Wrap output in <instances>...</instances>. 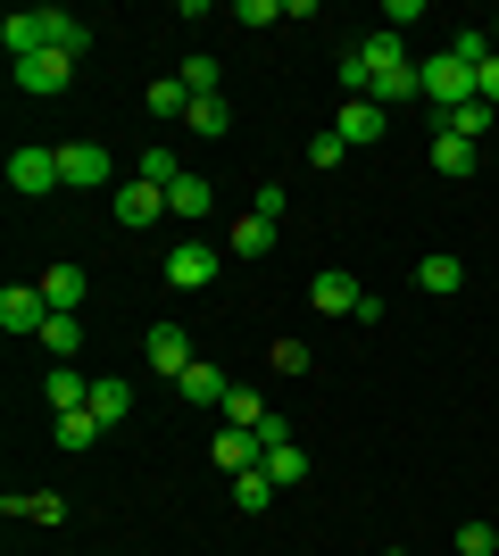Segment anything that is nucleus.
Returning a JSON list of instances; mask_svg holds the SVG:
<instances>
[{"instance_id":"1","label":"nucleus","mask_w":499,"mask_h":556,"mask_svg":"<svg viewBox=\"0 0 499 556\" xmlns=\"http://www.w3.org/2000/svg\"><path fill=\"white\" fill-rule=\"evenodd\" d=\"M416 92H425L433 109L450 116V109H466V100H475V75L458 67L450 50H433V59H416Z\"/></svg>"},{"instance_id":"2","label":"nucleus","mask_w":499,"mask_h":556,"mask_svg":"<svg viewBox=\"0 0 499 556\" xmlns=\"http://www.w3.org/2000/svg\"><path fill=\"white\" fill-rule=\"evenodd\" d=\"M9 191H17V200L67 191V184H59V150H34V141H17V150H9Z\"/></svg>"},{"instance_id":"3","label":"nucleus","mask_w":499,"mask_h":556,"mask_svg":"<svg viewBox=\"0 0 499 556\" xmlns=\"http://www.w3.org/2000/svg\"><path fill=\"white\" fill-rule=\"evenodd\" d=\"M75 67H84V59H67V50H34V59H17V92L59 100V92L75 84Z\"/></svg>"},{"instance_id":"4","label":"nucleus","mask_w":499,"mask_h":556,"mask_svg":"<svg viewBox=\"0 0 499 556\" xmlns=\"http://www.w3.org/2000/svg\"><path fill=\"white\" fill-rule=\"evenodd\" d=\"M109 175H117V159H109L100 141H59V184L67 191H100Z\"/></svg>"},{"instance_id":"5","label":"nucleus","mask_w":499,"mask_h":556,"mask_svg":"<svg viewBox=\"0 0 499 556\" xmlns=\"http://www.w3.org/2000/svg\"><path fill=\"white\" fill-rule=\"evenodd\" d=\"M42 325H50V300H42V282H9V291H0V332L34 341Z\"/></svg>"},{"instance_id":"6","label":"nucleus","mask_w":499,"mask_h":556,"mask_svg":"<svg viewBox=\"0 0 499 556\" xmlns=\"http://www.w3.org/2000/svg\"><path fill=\"white\" fill-rule=\"evenodd\" d=\"M50 34H59V9H17V17L0 25V50H9V67H17V59H34V50H50Z\"/></svg>"},{"instance_id":"7","label":"nucleus","mask_w":499,"mask_h":556,"mask_svg":"<svg viewBox=\"0 0 499 556\" xmlns=\"http://www.w3.org/2000/svg\"><path fill=\"white\" fill-rule=\"evenodd\" d=\"M166 282H175V291H209L216 282V250L209 241H175V250H166Z\"/></svg>"},{"instance_id":"8","label":"nucleus","mask_w":499,"mask_h":556,"mask_svg":"<svg viewBox=\"0 0 499 556\" xmlns=\"http://www.w3.org/2000/svg\"><path fill=\"white\" fill-rule=\"evenodd\" d=\"M142 357H150V374H175V382H184V374L200 366V357H191V341H184V325H150Z\"/></svg>"},{"instance_id":"9","label":"nucleus","mask_w":499,"mask_h":556,"mask_svg":"<svg viewBox=\"0 0 499 556\" xmlns=\"http://www.w3.org/2000/svg\"><path fill=\"white\" fill-rule=\"evenodd\" d=\"M109 208H117V225H159V216H175V208H166V191L142 184V175H134V184H117V200H109Z\"/></svg>"},{"instance_id":"10","label":"nucleus","mask_w":499,"mask_h":556,"mask_svg":"<svg viewBox=\"0 0 499 556\" xmlns=\"http://www.w3.org/2000/svg\"><path fill=\"white\" fill-rule=\"evenodd\" d=\"M383 125H391V116H383L375 100H341V116H333V134L350 141V150H366V141H383Z\"/></svg>"},{"instance_id":"11","label":"nucleus","mask_w":499,"mask_h":556,"mask_svg":"<svg viewBox=\"0 0 499 556\" xmlns=\"http://www.w3.org/2000/svg\"><path fill=\"white\" fill-rule=\"evenodd\" d=\"M42 399H50V416H67V407H92V374L50 366V374H42Z\"/></svg>"},{"instance_id":"12","label":"nucleus","mask_w":499,"mask_h":556,"mask_svg":"<svg viewBox=\"0 0 499 556\" xmlns=\"http://www.w3.org/2000/svg\"><path fill=\"white\" fill-rule=\"evenodd\" d=\"M358 300H366V291H358L350 275H316L309 282V307H316V316H358Z\"/></svg>"},{"instance_id":"13","label":"nucleus","mask_w":499,"mask_h":556,"mask_svg":"<svg viewBox=\"0 0 499 556\" xmlns=\"http://www.w3.org/2000/svg\"><path fill=\"white\" fill-rule=\"evenodd\" d=\"M358 50H366V67H375V84H383L391 67H416V59H408V34H391V25H375V34H366Z\"/></svg>"},{"instance_id":"14","label":"nucleus","mask_w":499,"mask_h":556,"mask_svg":"<svg viewBox=\"0 0 499 556\" xmlns=\"http://www.w3.org/2000/svg\"><path fill=\"white\" fill-rule=\"evenodd\" d=\"M92 416L100 424H125V416H134V382H125V374H92Z\"/></svg>"},{"instance_id":"15","label":"nucleus","mask_w":499,"mask_h":556,"mask_svg":"<svg viewBox=\"0 0 499 556\" xmlns=\"http://www.w3.org/2000/svg\"><path fill=\"white\" fill-rule=\"evenodd\" d=\"M225 250H234V257H266V250H275V216H259V208H250V216H234Z\"/></svg>"},{"instance_id":"16","label":"nucleus","mask_w":499,"mask_h":556,"mask_svg":"<svg viewBox=\"0 0 499 556\" xmlns=\"http://www.w3.org/2000/svg\"><path fill=\"white\" fill-rule=\"evenodd\" d=\"M259 457H266L259 432H216V473H225V482H234V473H250Z\"/></svg>"},{"instance_id":"17","label":"nucleus","mask_w":499,"mask_h":556,"mask_svg":"<svg viewBox=\"0 0 499 556\" xmlns=\"http://www.w3.org/2000/svg\"><path fill=\"white\" fill-rule=\"evenodd\" d=\"M175 391H184V399H191V407H225V399H234V382H225V374H216V366H209V357H200V366H191V374H184V382H175Z\"/></svg>"},{"instance_id":"18","label":"nucleus","mask_w":499,"mask_h":556,"mask_svg":"<svg viewBox=\"0 0 499 556\" xmlns=\"http://www.w3.org/2000/svg\"><path fill=\"white\" fill-rule=\"evenodd\" d=\"M42 300H50V316H75V307H84V266H50Z\"/></svg>"},{"instance_id":"19","label":"nucleus","mask_w":499,"mask_h":556,"mask_svg":"<svg viewBox=\"0 0 499 556\" xmlns=\"http://www.w3.org/2000/svg\"><path fill=\"white\" fill-rule=\"evenodd\" d=\"M100 432H109V424H100V416H92V407H67V416H59V432H50V441L67 448V457H84V448H92V441H100Z\"/></svg>"},{"instance_id":"20","label":"nucleus","mask_w":499,"mask_h":556,"mask_svg":"<svg viewBox=\"0 0 499 556\" xmlns=\"http://www.w3.org/2000/svg\"><path fill=\"white\" fill-rule=\"evenodd\" d=\"M425 159L441 166V175H475V166H483V150H475V141H458V134H433V150H425Z\"/></svg>"},{"instance_id":"21","label":"nucleus","mask_w":499,"mask_h":556,"mask_svg":"<svg viewBox=\"0 0 499 556\" xmlns=\"http://www.w3.org/2000/svg\"><path fill=\"white\" fill-rule=\"evenodd\" d=\"M0 507H9V515H25V523H59V515H67V498H50V490H9Z\"/></svg>"},{"instance_id":"22","label":"nucleus","mask_w":499,"mask_h":556,"mask_svg":"<svg viewBox=\"0 0 499 556\" xmlns=\"http://www.w3.org/2000/svg\"><path fill=\"white\" fill-rule=\"evenodd\" d=\"M491 25H458V34H450V59H458V67H466V75H475L483 67V59H491Z\"/></svg>"},{"instance_id":"23","label":"nucleus","mask_w":499,"mask_h":556,"mask_svg":"<svg viewBox=\"0 0 499 556\" xmlns=\"http://www.w3.org/2000/svg\"><path fill=\"white\" fill-rule=\"evenodd\" d=\"M166 208L184 216V225H200V216H209V208H216V191H209V184H200V175H184V184L166 191Z\"/></svg>"},{"instance_id":"24","label":"nucleus","mask_w":499,"mask_h":556,"mask_svg":"<svg viewBox=\"0 0 499 556\" xmlns=\"http://www.w3.org/2000/svg\"><path fill=\"white\" fill-rule=\"evenodd\" d=\"M441 134H458V141H475V150H483V134H491V100H466V109H450V116H441Z\"/></svg>"},{"instance_id":"25","label":"nucleus","mask_w":499,"mask_h":556,"mask_svg":"<svg viewBox=\"0 0 499 556\" xmlns=\"http://www.w3.org/2000/svg\"><path fill=\"white\" fill-rule=\"evenodd\" d=\"M259 465H266V482H275V490H291V482H309V457H300V448H291V441H284V448H266Z\"/></svg>"},{"instance_id":"26","label":"nucleus","mask_w":499,"mask_h":556,"mask_svg":"<svg viewBox=\"0 0 499 556\" xmlns=\"http://www.w3.org/2000/svg\"><path fill=\"white\" fill-rule=\"evenodd\" d=\"M184 125H191V134H209V141H225V125H234L225 92H216V100H191V109H184Z\"/></svg>"},{"instance_id":"27","label":"nucleus","mask_w":499,"mask_h":556,"mask_svg":"<svg viewBox=\"0 0 499 556\" xmlns=\"http://www.w3.org/2000/svg\"><path fill=\"white\" fill-rule=\"evenodd\" d=\"M216 416H225V432H259V424H266V407H259V391H241V382H234V399H225Z\"/></svg>"},{"instance_id":"28","label":"nucleus","mask_w":499,"mask_h":556,"mask_svg":"<svg viewBox=\"0 0 499 556\" xmlns=\"http://www.w3.org/2000/svg\"><path fill=\"white\" fill-rule=\"evenodd\" d=\"M34 341H42L50 357H59V366H67V357H75V341H84V316H50V325L34 332Z\"/></svg>"},{"instance_id":"29","label":"nucleus","mask_w":499,"mask_h":556,"mask_svg":"<svg viewBox=\"0 0 499 556\" xmlns=\"http://www.w3.org/2000/svg\"><path fill=\"white\" fill-rule=\"evenodd\" d=\"M266 498H275V482H266V465H250V473H234V507H241V515H259Z\"/></svg>"},{"instance_id":"30","label":"nucleus","mask_w":499,"mask_h":556,"mask_svg":"<svg viewBox=\"0 0 499 556\" xmlns=\"http://www.w3.org/2000/svg\"><path fill=\"white\" fill-rule=\"evenodd\" d=\"M458 282H466L458 257H425V266H416V291H458Z\"/></svg>"},{"instance_id":"31","label":"nucleus","mask_w":499,"mask_h":556,"mask_svg":"<svg viewBox=\"0 0 499 556\" xmlns=\"http://www.w3.org/2000/svg\"><path fill=\"white\" fill-rule=\"evenodd\" d=\"M184 109H191L184 75H159V84H150V116H184Z\"/></svg>"},{"instance_id":"32","label":"nucleus","mask_w":499,"mask_h":556,"mask_svg":"<svg viewBox=\"0 0 499 556\" xmlns=\"http://www.w3.org/2000/svg\"><path fill=\"white\" fill-rule=\"evenodd\" d=\"M391 100H425V92H416V67H391L375 84V109H391Z\"/></svg>"},{"instance_id":"33","label":"nucleus","mask_w":499,"mask_h":556,"mask_svg":"<svg viewBox=\"0 0 499 556\" xmlns=\"http://www.w3.org/2000/svg\"><path fill=\"white\" fill-rule=\"evenodd\" d=\"M458 556H499V523H458Z\"/></svg>"},{"instance_id":"34","label":"nucleus","mask_w":499,"mask_h":556,"mask_svg":"<svg viewBox=\"0 0 499 556\" xmlns=\"http://www.w3.org/2000/svg\"><path fill=\"white\" fill-rule=\"evenodd\" d=\"M266 366H275V374H309L316 357H309V341H275V349H266Z\"/></svg>"},{"instance_id":"35","label":"nucleus","mask_w":499,"mask_h":556,"mask_svg":"<svg viewBox=\"0 0 499 556\" xmlns=\"http://www.w3.org/2000/svg\"><path fill=\"white\" fill-rule=\"evenodd\" d=\"M341 159H350V141H341V134H333V125H325V134L309 141V166H341Z\"/></svg>"},{"instance_id":"36","label":"nucleus","mask_w":499,"mask_h":556,"mask_svg":"<svg viewBox=\"0 0 499 556\" xmlns=\"http://www.w3.org/2000/svg\"><path fill=\"white\" fill-rule=\"evenodd\" d=\"M383 25H391V34H408V25H425V9H416V0H383Z\"/></svg>"},{"instance_id":"37","label":"nucleus","mask_w":499,"mask_h":556,"mask_svg":"<svg viewBox=\"0 0 499 556\" xmlns=\"http://www.w3.org/2000/svg\"><path fill=\"white\" fill-rule=\"evenodd\" d=\"M475 100H491V109H499V50H491V59L475 67Z\"/></svg>"},{"instance_id":"38","label":"nucleus","mask_w":499,"mask_h":556,"mask_svg":"<svg viewBox=\"0 0 499 556\" xmlns=\"http://www.w3.org/2000/svg\"><path fill=\"white\" fill-rule=\"evenodd\" d=\"M383 556H408V548H383Z\"/></svg>"},{"instance_id":"39","label":"nucleus","mask_w":499,"mask_h":556,"mask_svg":"<svg viewBox=\"0 0 499 556\" xmlns=\"http://www.w3.org/2000/svg\"><path fill=\"white\" fill-rule=\"evenodd\" d=\"M491 42H499V17H491Z\"/></svg>"}]
</instances>
